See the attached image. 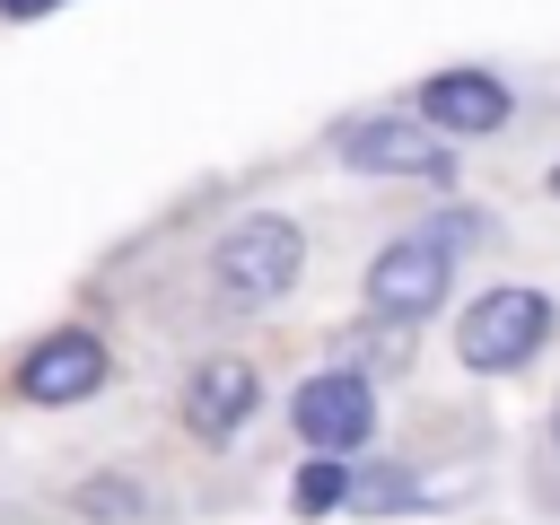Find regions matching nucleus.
<instances>
[{"mask_svg": "<svg viewBox=\"0 0 560 525\" xmlns=\"http://www.w3.org/2000/svg\"><path fill=\"white\" fill-rule=\"evenodd\" d=\"M289 499H298V516H332V508H341V455H315Z\"/></svg>", "mask_w": 560, "mask_h": 525, "instance_id": "nucleus-10", "label": "nucleus"}, {"mask_svg": "<svg viewBox=\"0 0 560 525\" xmlns=\"http://www.w3.org/2000/svg\"><path fill=\"white\" fill-rule=\"evenodd\" d=\"M289 420H298V438H306L315 455H350V446L376 429L368 376H359V368H324V376H306L298 402H289Z\"/></svg>", "mask_w": 560, "mask_h": 525, "instance_id": "nucleus-3", "label": "nucleus"}, {"mask_svg": "<svg viewBox=\"0 0 560 525\" xmlns=\"http://www.w3.org/2000/svg\"><path fill=\"white\" fill-rule=\"evenodd\" d=\"M298 262H306V236H298L289 219H245V228H228L219 254H210V271H219V289H228L236 306H271V298L298 280Z\"/></svg>", "mask_w": 560, "mask_h": 525, "instance_id": "nucleus-1", "label": "nucleus"}, {"mask_svg": "<svg viewBox=\"0 0 560 525\" xmlns=\"http://www.w3.org/2000/svg\"><path fill=\"white\" fill-rule=\"evenodd\" d=\"M542 332H551V298H542V289H490V298L455 324V350H464V368L499 376V368H525V359L542 350Z\"/></svg>", "mask_w": 560, "mask_h": 525, "instance_id": "nucleus-2", "label": "nucleus"}, {"mask_svg": "<svg viewBox=\"0 0 560 525\" xmlns=\"http://www.w3.org/2000/svg\"><path fill=\"white\" fill-rule=\"evenodd\" d=\"M420 490H411V472H350L341 464V508H359V516H402Z\"/></svg>", "mask_w": 560, "mask_h": 525, "instance_id": "nucleus-9", "label": "nucleus"}, {"mask_svg": "<svg viewBox=\"0 0 560 525\" xmlns=\"http://www.w3.org/2000/svg\"><path fill=\"white\" fill-rule=\"evenodd\" d=\"M551 192H560V166H551Z\"/></svg>", "mask_w": 560, "mask_h": 525, "instance_id": "nucleus-12", "label": "nucleus"}, {"mask_svg": "<svg viewBox=\"0 0 560 525\" xmlns=\"http://www.w3.org/2000/svg\"><path fill=\"white\" fill-rule=\"evenodd\" d=\"M551 429H560V411H551Z\"/></svg>", "mask_w": 560, "mask_h": 525, "instance_id": "nucleus-13", "label": "nucleus"}, {"mask_svg": "<svg viewBox=\"0 0 560 525\" xmlns=\"http://www.w3.org/2000/svg\"><path fill=\"white\" fill-rule=\"evenodd\" d=\"M420 114L438 131H499L508 122V88L490 70H438V79H420Z\"/></svg>", "mask_w": 560, "mask_h": 525, "instance_id": "nucleus-6", "label": "nucleus"}, {"mask_svg": "<svg viewBox=\"0 0 560 525\" xmlns=\"http://www.w3.org/2000/svg\"><path fill=\"white\" fill-rule=\"evenodd\" d=\"M96 385H105V341H88V332H52V341H35L26 368H18V394H26V402H79V394H96Z\"/></svg>", "mask_w": 560, "mask_h": 525, "instance_id": "nucleus-5", "label": "nucleus"}, {"mask_svg": "<svg viewBox=\"0 0 560 525\" xmlns=\"http://www.w3.org/2000/svg\"><path fill=\"white\" fill-rule=\"evenodd\" d=\"M446 298V236H402V245H385L376 262H368V306L385 315V324H411V315H429Z\"/></svg>", "mask_w": 560, "mask_h": 525, "instance_id": "nucleus-4", "label": "nucleus"}, {"mask_svg": "<svg viewBox=\"0 0 560 525\" xmlns=\"http://www.w3.org/2000/svg\"><path fill=\"white\" fill-rule=\"evenodd\" d=\"M0 9H9V18H44L52 0H0Z\"/></svg>", "mask_w": 560, "mask_h": 525, "instance_id": "nucleus-11", "label": "nucleus"}, {"mask_svg": "<svg viewBox=\"0 0 560 525\" xmlns=\"http://www.w3.org/2000/svg\"><path fill=\"white\" fill-rule=\"evenodd\" d=\"M245 411H254V368H245V359H210V368H192V385H184V420H192L201 438H228Z\"/></svg>", "mask_w": 560, "mask_h": 525, "instance_id": "nucleus-8", "label": "nucleus"}, {"mask_svg": "<svg viewBox=\"0 0 560 525\" xmlns=\"http://www.w3.org/2000/svg\"><path fill=\"white\" fill-rule=\"evenodd\" d=\"M341 158L368 166V175H446V149L429 131H411V122H350Z\"/></svg>", "mask_w": 560, "mask_h": 525, "instance_id": "nucleus-7", "label": "nucleus"}]
</instances>
